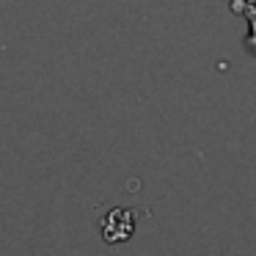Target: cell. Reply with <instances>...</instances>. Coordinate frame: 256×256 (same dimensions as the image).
Returning a JSON list of instances; mask_svg holds the SVG:
<instances>
[{"label": "cell", "instance_id": "1", "mask_svg": "<svg viewBox=\"0 0 256 256\" xmlns=\"http://www.w3.org/2000/svg\"><path fill=\"white\" fill-rule=\"evenodd\" d=\"M135 232V212L132 210H110L102 218V237L105 242H124Z\"/></svg>", "mask_w": 256, "mask_h": 256}, {"label": "cell", "instance_id": "2", "mask_svg": "<svg viewBox=\"0 0 256 256\" xmlns=\"http://www.w3.org/2000/svg\"><path fill=\"white\" fill-rule=\"evenodd\" d=\"M232 6H234V12H237V14H245V17H248V22H250L248 47L256 52V6H254V3H250V6H245L242 0H232Z\"/></svg>", "mask_w": 256, "mask_h": 256}]
</instances>
